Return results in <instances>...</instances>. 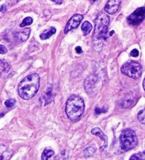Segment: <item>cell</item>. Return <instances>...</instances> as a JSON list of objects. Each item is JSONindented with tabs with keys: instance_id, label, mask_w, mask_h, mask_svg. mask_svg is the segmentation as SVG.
I'll list each match as a JSON object with an SVG mask.
<instances>
[{
	"instance_id": "6da1fadb",
	"label": "cell",
	"mask_w": 145,
	"mask_h": 160,
	"mask_svg": "<svg viewBox=\"0 0 145 160\" xmlns=\"http://www.w3.org/2000/svg\"><path fill=\"white\" fill-rule=\"evenodd\" d=\"M110 18L105 12H100L95 20V28L93 36L94 48L97 52H101L104 41L106 39V35L109 26Z\"/></svg>"
},
{
	"instance_id": "7a4b0ae2",
	"label": "cell",
	"mask_w": 145,
	"mask_h": 160,
	"mask_svg": "<svg viewBox=\"0 0 145 160\" xmlns=\"http://www.w3.org/2000/svg\"><path fill=\"white\" fill-rule=\"evenodd\" d=\"M40 88V76L37 73H32L22 80L18 86L20 97L25 100L32 99L38 92Z\"/></svg>"
},
{
	"instance_id": "3957f363",
	"label": "cell",
	"mask_w": 145,
	"mask_h": 160,
	"mask_svg": "<svg viewBox=\"0 0 145 160\" xmlns=\"http://www.w3.org/2000/svg\"><path fill=\"white\" fill-rule=\"evenodd\" d=\"M65 112L69 120L79 121L84 112V102L80 96L72 95L67 100Z\"/></svg>"
},
{
	"instance_id": "277c9868",
	"label": "cell",
	"mask_w": 145,
	"mask_h": 160,
	"mask_svg": "<svg viewBox=\"0 0 145 160\" xmlns=\"http://www.w3.org/2000/svg\"><path fill=\"white\" fill-rule=\"evenodd\" d=\"M120 142L121 148L125 151H129L135 148L138 143L135 132L130 128L125 129L120 136Z\"/></svg>"
},
{
	"instance_id": "5b68a950",
	"label": "cell",
	"mask_w": 145,
	"mask_h": 160,
	"mask_svg": "<svg viewBox=\"0 0 145 160\" xmlns=\"http://www.w3.org/2000/svg\"><path fill=\"white\" fill-rule=\"evenodd\" d=\"M121 70L122 74L133 79L139 78L142 73V65L135 61H129L125 63Z\"/></svg>"
},
{
	"instance_id": "8992f818",
	"label": "cell",
	"mask_w": 145,
	"mask_h": 160,
	"mask_svg": "<svg viewBox=\"0 0 145 160\" xmlns=\"http://www.w3.org/2000/svg\"><path fill=\"white\" fill-rule=\"evenodd\" d=\"M145 18V8L144 7L138 8L127 17L128 23L135 26L140 24Z\"/></svg>"
},
{
	"instance_id": "52a82bcc",
	"label": "cell",
	"mask_w": 145,
	"mask_h": 160,
	"mask_svg": "<svg viewBox=\"0 0 145 160\" xmlns=\"http://www.w3.org/2000/svg\"><path fill=\"white\" fill-rule=\"evenodd\" d=\"M83 16L81 14H74L69 19L67 23L66 24L65 28V33H67L70 30L76 28L79 26L81 21L83 20Z\"/></svg>"
},
{
	"instance_id": "ba28073f",
	"label": "cell",
	"mask_w": 145,
	"mask_h": 160,
	"mask_svg": "<svg viewBox=\"0 0 145 160\" xmlns=\"http://www.w3.org/2000/svg\"><path fill=\"white\" fill-rule=\"evenodd\" d=\"M122 0H108L104 7V11L108 14H114L118 12Z\"/></svg>"
},
{
	"instance_id": "9c48e42d",
	"label": "cell",
	"mask_w": 145,
	"mask_h": 160,
	"mask_svg": "<svg viewBox=\"0 0 145 160\" xmlns=\"http://www.w3.org/2000/svg\"><path fill=\"white\" fill-rule=\"evenodd\" d=\"M11 67L6 61L0 60V76L6 78L10 73Z\"/></svg>"
},
{
	"instance_id": "30bf717a",
	"label": "cell",
	"mask_w": 145,
	"mask_h": 160,
	"mask_svg": "<svg viewBox=\"0 0 145 160\" xmlns=\"http://www.w3.org/2000/svg\"><path fill=\"white\" fill-rule=\"evenodd\" d=\"M30 32V29L26 28L24 30H22V31H21V32H16L14 36H15V38L16 39V40L19 41V42H23L29 39Z\"/></svg>"
},
{
	"instance_id": "8fae6325",
	"label": "cell",
	"mask_w": 145,
	"mask_h": 160,
	"mask_svg": "<svg viewBox=\"0 0 145 160\" xmlns=\"http://www.w3.org/2000/svg\"><path fill=\"white\" fill-rule=\"evenodd\" d=\"M91 133L94 135V136H96L99 137L100 138H101L103 141L104 142V148H107V145H108V137L104 133V132H103L101 129L99 128H94L93 129L91 130Z\"/></svg>"
},
{
	"instance_id": "7c38bea8",
	"label": "cell",
	"mask_w": 145,
	"mask_h": 160,
	"mask_svg": "<svg viewBox=\"0 0 145 160\" xmlns=\"http://www.w3.org/2000/svg\"><path fill=\"white\" fill-rule=\"evenodd\" d=\"M12 155V152L4 145H0V159H9Z\"/></svg>"
},
{
	"instance_id": "4fadbf2b",
	"label": "cell",
	"mask_w": 145,
	"mask_h": 160,
	"mask_svg": "<svg viewBox=\"0 0 145 160\" xmlns=\"http://www.w3.org/2000/svg\"><path fill=\"white\" fill-rule=\"evenodd\" d=\"M56 32V28L54 27H51V28L48 30H46L45 31L40 35V38L41 40H47L51 38L52 35H53Z\"/></svg>"
},
{
	"instance_id": "5bb4252c",
	"label": "cell",
	"mask_w": 145,
	"mask_h": 160,
	"mask_svg": "<svg viewBox=\"0 0 145 160\" xmlns=\"http://www.w3.org/2000/svg\"><path fill=\"white\" fill-rule=\"evenodd\" d=\"M92 28H93V26H92L91 23H89V21L83 22L82 26V30L83 31V35H87L88 34L90 33Z\"/></svg>"
},
{
	"instance_id": "9a60e30c",
	"label": "cell",
	"mask_w": 145,
	"mask_h": 160,
	"mask_svg": "<svg viewBox=\"0 0 145 160\" xmlns=\"http://www.w3.org/2000/svg\"><path fill=\"white\" fill-rule=\"evenodd\" d=\"M55 154V152L52 150H50V149H45L43 151V154H42V157L41 159L43 160H47L48 159L51 158Z\"/></svg>"
},
{
	"instance_id": "2e32d148",
	"label": "cell",
	"mask_w": 145,
	"mask_h": 160,
	"mask_svg": "<svg viewBox=\"0 0 145 160\" xmlns=\"http://www.w3.org/2000/svg\"><path fill=\"white\" fill-rule=\"evenodd\" d=\"M145 154L144 152H141L135 154L134 155L130 157V160H144Z\"/></svg>"
},
{
	"instance_id": "e0dca14e",
	"label": "cell",
	"mask_w": 145,
	"mask_h": 160,
	"mask_svg": "<svg viewBox=\"0 0 145 160\" xmlns=\"http://www.w3.org/2000/svg\"><path fill=\"white\" fill-rule=\"evenodd\" d=\"M32 23H33V18L31 17H26L24 19L23 21H22V23L20 25V27L23 28L25 26H30V25L32 24Z\"/></svg>"
},
{
	"instance_id": "ac0fdd59",
	"label": "cell",
	"mask_w": 145,
	"mask_h": 160,
	"mask_svg": "<svg viewBox=\"0 0 145 160\" xmlns=\"http://www.w3.org/2000/svg\"><path fill=\"white\" fill-rule=\"evenodd\" d=\"M95 151H96V149L94 148L89 147L86 149L84 152H83V154H84L86 157H91V155H93V154L95 152Z\"/></svg>"
},
{
	"instance_id": "d6986e66",
	"label": "cell",
	"mask_w": 145,
	"mask_h": 160,
	"mask_svg": "<svg viewBox=\"0 0 145 160\" xmlns=\"http://www.w3.org/2000/svg\"><path fill=\"white\" fill-rule=\"evenodd\" d=\"M137 118H138V120L140 121L142 123H144L145 116H144V109L141 110V111L138 113Z\"/></svg>"
},
{
	"instance_id": "ffe728a7",
	"label": "cell",
	"mask_w": 145,
	"mask_h": 160,
	"mask_svg": "<svg viewBox=\"0 0 145 160\" xmlns=\"http://www.w3.org/2000/svg\"><path fill=\"white\" fill-rule=\"evenodd\" d=\"M15 103H16L15 100H13V99H9V100L5 101L4 104L5 106H7V107H12L14 105Z\"/></svg>"
},
{
	"instance_id": "44dd1931",
	"label": "cell",
	"mask_w": 145,
	"mask_h": 160,
	"mask_svg": "<svg viewBox=\"0 0 145 160\" xmlns=\"http://www.w3.org/2000/svg\"><path fill=\"white\" fill-rule=\"evenodd\" d=\"M7 52V49L6 47L2 45H0V54H6Z\"/></svg>"
},
{
	"instance_id": "7402d4cb",
	"label": "cell",
	"mask_w": 145,
	"mask_h": 160,
	"mask_svg": "<svg viewBox=\"0 0 145 160\" xmlns=\"http://www.w3.org/2000/svg\"><path fill=\"white\" fill-rule=\"evenodd\" d=\"M130 55H131V56H132V57H138V55H139V51L137 50V49H134L133 50H132V52H130Z\"/></svg>"
},
{
	"instance_id": "603a6c76",
	"label": "cell",
	"mask_w": 145,
	"mask_h": 160,
	"mask_svg": "<svg viewBox=\"0 0 145 160\" xmlns=\"http://www.w3.org/2000/svg\"><path fill=\"white\" fill-rule=\"evenodd\" d=\"M76 49V52H77V54L82 53V48H81V47L78 46V47H77L76 49Z\"/></svg>"
},
{
	"instance_id": "cb8c5ba5",
	"label": "cell",
	"mask_w": 145,
	"mask_h": 160,
	"mask_svg": "<svg viewBox=\"0 0 145 160\" xmlns=\"http://www.w3.org/2000/svg\"><path fill=\"white\" fill-rule=\"evenodd\" d=\"M7 11V7L6 5H2V6L0 7V12H5Z\"/></svg>"
},
{
	"instance_id": "d4e9b609",
	"label": "cell",
	"mask_w": 145,
	"mask_h": 160,
	"mask_svg": "<svg viewBox=\"0 0 145 160\" xmlns=\"http://www.w3.org/2000/svg\"><path fill=\"white\" fill-rule=\"evenodd\" d=\"M51 1L55 2V4H58V5H60L62 4V0H51Z\"/></svg>"
},
{
	"instance_id": "484cf974",
	"label": "cell",
	"mask_w": 145,
	"mask_h": 160,
	"mask_svg": "<svg viewBox=\"0 0 145 160\" xmlns=\"http://www.w3.org/2000/svg\"><path fill=\"white\" fill-rule=\"evenodd\" d=\"M113 32H114V31H112V32H110V35H113Z\"/></svg>"
},
{
	"instance_id": "4316f807",
	"label": "cell",
	"mask_w": 145,
	"mask_h": 160,
	"mask_svg": "<svg viewBox=\"0 0 145 160\" xmlns=\"http://www.w3.org/2000/svg\"><path fill=\"white\" fill-rule=\"evenodd\" d=\"M13 1H14V2H19V0H13Z\"/></svg>"
},
{
	"instance_id": "83f0119b",
	"label": "cell",
	"mask_w": 145,
	"mask_h": 160,
	"mask_svg": "<svg viewBox=\"0 0 145 160\" xmlns=\"http://www.w3.org/2000/svg\"><path fill=\"white\" fill-rule=\"evenodd\" d=\"M2 115H3V114H0V117H2Z\"/></svg>"
},
{
	"instance_id": "f1b7e54d",
	"label": "cell",
	"mask_w": 145,
	"mask_h": 160,
	"mask_svg": "<svg viewBox=\"0 0 145 160\" xmlns=\"http://www.w3.org/2000/svg\"><path fill=\"white\" fill-rule=\"evenodd\" d=\"M0 1H1V0H0Z\"/></svg>"
}]
</instances>
